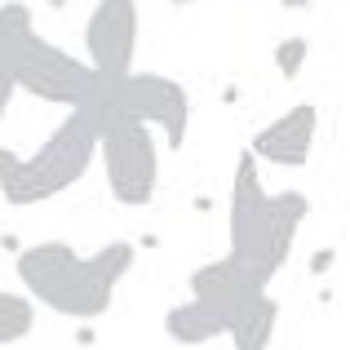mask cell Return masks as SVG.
Here are the masks:
<instances>
[{
	"mask_svg": "<svg viewBox=\"0 0 350 350\" xmlns=\"http://www.w3.org/2000/svg\"><path fill=\"white\" fill-rule=\"evenodd\" d=\"M129 266H133V244L124 239H111L89 257H80L62 239H44V244H23V253L14 257V275L23 280L27 297L80 324H94L111 310Z\"/></svg>",
	"mask_w": 350,
	"mask_h": 350,
	"instance_id": "cell-1",
	"label": "cell"
},
{
	"mask_svg": "<svg viewBox=\"0 0 350 350\" xmlns=\"http://www.w3.org/2000/svg\"><path fill=\"white\" fill-rule=\"evenodd\" d=\"M94 155H98V129H94V116L80 107L44 137L40 151L18 155L14 146H0V196L14 208L62 196L89 173Z\"/></svg>",
	"mask_w": 350,
	"mask_h": 350,
	"instance_id": "cell-2",
	"label": "cell"
},
{
	"mask_svg": "<svg viewBox=\"0 0 350 350\" xmlns=\"http://www.w3.org/2000/svg\"><path fill=\"white\" fill-rule=\"evenodd\" d=\"M98 129V151H103V173L107 187L124 208H142L160 191V151H155V133L146 124L120 120L103 107H85Z\"/></svg>",
	"mask_w": 350,
	"mask_h": 350,
	"instance_id": "cell-3",
	"label": "cell"
},
{
	"mask_svg": "<svg viewBox=\"0 0 350 350\" xmlns=\"http://www.w3.org/2000/svg\"><path fill=\"white\" fill-rule=\"evenodd\" d=\"M14 89L40 98L49 107H67V111H80V107H94L103 98L107 80H98V71L89 62L71 58L62 44L44 40L40 31L27 36L23 44V58H18V76Z\"/></svg>",
	"mask_w": 350,
	"mask_h": 350,
	"instance_id": "cell-4",
	"label": "cell"
},
{
	"mask_svg": "<svg viewBox=\"0 0 350 350\" xmlns=\"http://www.w3.org/2000/svg\"><path fill=\"white\" fill-rule=\"evenodd\" d=\"M94 107L111 111L120 120H133V124H155L164 129V142L169 151L187 146V129H191V98L182 89V80L160 76V71H133L120 85H107L103 98Z\"/></svg>",
	"mask_w": 350,
	"mask_h": 350,
	"instance_id": "cell-5",
	"label": "cell"
},
{
	"mask_svg": "<svg viewBox=\"0 0 350 350\" xmlns=\"http://www.w3.org/2000/svg\"><path fill=\"white\" fill-rule=\"evenodd\" d=\"M266 196L262 173H257L253 151H239L235 160V178H231V213H226V235H231V257L248 266H262L275 280L271 262H266V239H271V217H266Z\"/></svg>",
	"mask_w": 350,
	"mask_h": 350,
	"instance_id": "cell-6",
	"label": "cell"
},
{
	"mask_svg": "<svg viewBox=\"0 0 350 350\" xmlns=\"http://www.w3.org/2000/svg\"><path fill=\"white\" fill-rule=\"evenodd\" d=\"M85 53L98 80L120 85L133 76L137 53V5L133 0H98L85 23Z\"/></svg>",
	"mask_w": 350,
	"mask_h": 350,
	"instance_id": "cell-7",
	"label": "cell"
},
{
	"mask_svg": "<svg viewBox=\"0 0 350 350\" xmlns=\"http://www.w3.org/2000/svg\"><path fill=\"white\" fill-rule=\"evenodd\" d=\"M315 129H319V107L315 103H297L288 107L280 120L262 129L253 137V160L280 164V169H301L310 160V146H315Z\"/></svg>",
	"mask_w": 350,
	"mask_h": 350,
	"instance_id": "cell-8",
	"label": "cell"
},
{
	"mask_svg": "<svg viewBox=\"0 0 350 350\" xmlns=\"http://www.w3.org/2000/svg\"><path fill=\"white\" fill-rule=\"evenodd\" d=\"M266 217H271V239H266V262L280 275L293 257V244H297V226L310 217V200L301 191H280L266 204Z\"/></svg>",
	"mask_w": 350,
	"mask_h": 350,
	"instance_id": "cell-9",
	"label": "cell"
},
{
	"mask_svg": "<svg viewBox=\"0 0 350 350\" xmlns=\"http://www.w3.org/2000/svg\"><path fill=\"white\" fill-rule=\"evenodd\" d=\"M31 9L23 0H9L0 5V111H9V98L18 94L14 76H18V58H23V44L31 36Z\"/></svg>",
	"mask_w": 350,
	"mask_h": 350,
	"instance_id": "cell-10",
	"label": "cell"
},
{
	"mask_svg": "<svg viewBox=\"0 0 350 350\" xmlns=\"http://www.w3.org/2000/svg\"><path fill=\"white\" fill-rule=\"evenodd\" d=\"M275 328H280V301H275L271 293H262V297L239 306V315L231 319L226 337L235 342V350H266L271 337H275Z\"/></svg>",
	"mask_w": 350,
	"mask_h": 350,
	"instance_id": "cell-11",
	"label": "cell"
},
{
	"mask_svg": "<svg viewBox=\"0 0 350 350\" xmlns=\"http://www.w3.org/2000/svg\"><path fill=\"white\" fill-rule=\"evenodd\" d=\"M164 333L178 346H208L213 337H226V324L204 306V301H182L164 310Z\"/></svg>",
	"mask_w": 350,
	"mask_h": 350,
	"instance_id": "cell-12",
	"label": "cell"
},
{
	"mask_svg": "<svg viewBox=\"0 0 350 350\" xmlns=\"http://www.w3.org/2000/svg\"><path fill=\"white\" fill-rule=\"evenodd\" d=\"M31 328H36L31 297H27V293H5V288H0V346L23 342Z\"/></svg>",
	"mask_w": 350,
	"mask_h": 350,
	"instance_id": "cell-13",
	"label": "cell"
},
{
	"mask_svg": "<svg viewBox=\"0 0 350 350\" xmlns=\"http://www.w3.org/2000/svg\"><path fill=\"white\" fill-rule=\"evenodd\" d=\"M306 53H310L306 36H284L275 44V71H280V80H297L301 67H306Z\"/></svg>",
	"mask_w": 350,
	"mask_h": 350,
	"instance_id": "cell-14",
	"label": "cell"
},
{
	"mask_svg": "<svg viewBox=\"0 0 350 350\" xmlns=\"http://www.w3.org/2000/svg\"><path fill=\"white\" fill-rule=\"evenodd\" d=\"M310 275H328L337 266V248H315V253H310Z\"/></svg>",
	"mask_w": 350,
	"mask_h": 350,
	"instance_id": "cell-15",
	"label": "cell"
},
{
	"mask_svg": "<svg viewBox=\"0 0 350 350\" xmlns=\"http://www.w3.org/2000/svg\"><path fill=\"white\" fill-rule=\"evenodd\" d=\"M94 342H98V337H94V328H89V324H80V333H76V346H85V350H89Z\"/></svg>",
	"mask_w": 350,
	"mask_h": 350,
	"instance_id": "cell-16",
	"label": "cell"
},
{
	"mask_svg": "<svg viewBox=\"0 0 350 350\" xmlns=\"http://www.w3.org/2000/svg\"><path fill=\"white\" fill-rule=\"evenodd\" d=\"M0 248H9V253H23V239H18V235H0Z\"/></svg>",
	"mask_w": 350,
	"mask_h": 350,
	"instance_id": "cell-17",
	"label": "cell"
},
{
	"mask_svg": "<svg viewBox=\"0 0 350 350\" xmlns=\"http://www.w3.org/2000/svg\"><path fill=\"white\" fill-rule=\"evenodd\" d=\"M284 9H293V14H297V9H310V0H280Z\"/></svg>",
	"mask_w": 350,
	"mask_h": 350,
	"instance_id": "cell-18",
	"label": "cell"
},
{
	"mask_svg": "<svg viewBox=\"0 0 350 350\" xmlns=\"http://www.w3.org/2000/svg\"><path fill=\"white\" fill-rule=\"evenodd\" d=\"M44 5H49V9H67V0H44Z\"/></svg>",
	"mask_w": 350,
	"mask_h": 350,
	"instance_id": "cell-19",
	"label": "cell"
},
{
	"mask_svg": "<svg viewBox=\"0 0 350 350\" xmlns=\"http://www.w3.org/2000/svg\"><path fill=\"white\" fill-rule=\"evenodd\" d=\"M0 120H5V111H0Z\"/></svg>",
	"mask_w": 350,
	"mask_h": 350,
	"instance_id": "cell-20",
	"label": "cell"
}]
</instances>
